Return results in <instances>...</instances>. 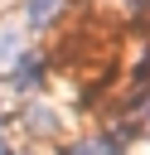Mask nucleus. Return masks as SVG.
Masks as SVG:
<instances>
[{"mask_svg": "<svg viewBox=\"0 0 150 155\" xmlns=\"http://www.w3.org/2000/svg\"><path fill=\"white\" fill-rule=\"evenodd\" d=\"M39 78H44V58L39 53H24L19 68H10V87H34Z\"/></svg>", "mask_w": 150, "mask_h": 155, "instance_id": "obj_1", "label": "nucleus"}, {"mask_svg": "<svg viewBox=\"0 0 150 155\" xmlns=\"http://www.w3.org/2000/svg\"><path fill=\"white\" fill-rule=\"evenodd\" d=\"M58 10H63V0H29L24 5V19H29V29H44V24L58 19Z\"/></svg>", "mask_w": 150, "mask_h": 155, "instance_id": "obj_2", "label": "nucleus"}, {"mask_svg": "<svg viewBox=\"0 0 150 155\" xmlns=\"http://www.w3.org/2000/svg\"><path fill=\"white\" fill-rule=\"evenodd\" d=\"M29 131H58V116L48 107H29Z\"/></svg>", "mask_w": 150, "mask_h": 155, "instance_id": "obj_3", "label": "nucleus"}, {"mask_svg": "<svg viewBox=\"0 0 150 155\" xmlns=\"http://www.w3.org/2000/svg\"><path fill=\"white\" fill-rule=\"evenodd\" d=\"M68 155H97V145H92V140H73V145H68Z\"/></svg>", "mask_w": 150, "mask_h": 155, "instance_id": "obj_4", "label": "nucleus"}, {"mask_svg": "<svg viewBox=\"0 0 150 155\" xmlns=\"http://www.w3.org/2000/svg\"><path fill=\"white\" fill-rule=\"evenodd\" d=\"M131 107L140 111V131H150V97H145V102H131Z\"/></svg>", "mask_w": 150, "mask_h": 155, "instance_id": "obj_5", "label": "nucleus"}, {"mask_svg": "<svg viewBox=\"0 0 150 155\" xmlns=\"http://www.w3.org/2000/svg\"><path fill=\"white\" fill-rule=\"evenodd\" d=\"M0 155H15V150H10V140H5V136H0Z\"/></svg>", "mask_w": 150, "mask_h": 155, "instance_id": "obj_6", "label": "nucleus"}]
</instances>
